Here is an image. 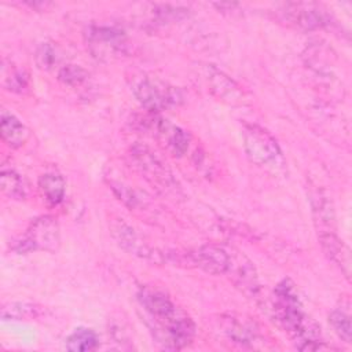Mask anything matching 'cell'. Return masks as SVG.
<instances>
[{"mask_svg":"<svg viewBox=\"0 0 352 352\" xmlns=\"http://www.w3.org/2000/svg\"><path fill=\"white\" fill-rule=\"evenodd\" d=\"M38 188L44 199L51 205H58L65 197V180L54 172L44 173L38 177Z\"/></svg>","mask_w":352,"mask_h":352,"instance_id":"9a60e30c","label":"cell"},{"mask_svg":"<svg viewBox=\"0 0 352 352\" xmlns=\"http://www.w3.org/2000/svg\"><path fill=\"white\" fill-rule=\"evenodd\" d=\"M319 241L323 248L326 256L334 261L340 268L344 271L345 276H349L351 268V257L348 248L342 243V241L337 236L334 231H324L319 232Z\"/></svg>","mask_w":352,"mask_h":352,"instance_id":"4fadbf2b","label":"cell"},{"mask_svg":"<svg viewBox=\"0 0 352 352\" xmlns=\"http://www.w3.org/2000/svg\"><path fill=\"white\" fill-rule=\"evenodd\" d=\"M132 158L136 165V168L144 175L146 179L150 182L165 187H170V183L173 182L172 173L165 166V164L146 146H139L132 150Z\"/></svg>","mask_w":352,"mask_h":352,"instance_id":"52a82bcc","label":"cell"},{"mask_svg":"<svg viewBox=\"0 0 352 352\" xmlns=\"http://www.w3.org/2000/svg\"><path fill=\"white\" fill-rule=\"evenodd\" d=\"M1 139L11 147L16 148L26 143L29 139V129L15 116L3 113L0 122Z\"/></svg>","mask_w":352,"mask_h":352,"instance_id":"5bb4252c","label":"cell"},{"mask_svg":"<svg viewBox=\"0 0 352 352\" xmlns=\"http://www.w3.org/2000/svg\"><path fill=\"white\" fill-rule=\"evenodd\" d=\"M36 60L41 69H51L58 62L55 48L48 43L41 44L36 52Z\"/></svg>","mask_w":352,"mask_h":352,"instance_id":"603a6c76","label":"cell"},{"mask_svg":"<svg viewBox=\"0 0 352 352\" xmlns=\"http://www.w3.org/2000/svg\"><path fill=\"white\" fill-rule=\"evenodd\" d=\"M138 300L154 324L169 319L179 311L170 298L158 289L142 287L138 293Z\"/></svg>","mask_w":352,"mask_h":352,"instance_id":"9c48e42d","label":"cell"},{"mask_svg":"<svg viewBox=\"0 0 352 352\" xmlns=\"http://www.w3.org/2000/svg\"><path fill=\"white\" fill-rule=\"evenodd\" d=\"M329 322L331 323L334 331L338 334L341 340H344L345 342H351V336H352L351 319L345 312L340 309H334L329 315Z\"/></svg>","mask_w":352,"mask_h":352,"instance_id":"44dd1931","label":"cell"},{"mask_svg":"<svg viewBox=\"0 0 352 352\" xmlns=\"http://www.w3.org/2000/svg\"><path fill=\"white\" fill-rule=\"evenodd\" d=\"M274 311L278 323L300 344L301 351H320L331 346L320 341L319 326L304 312L298 293L290 279H283L275 287Z\"/></svg>","mask_w":352,"mask_h":352,"instance_id":"6da1fadb","label":"cell"},{"mask_svg":"<svg viewBox=\"0 0 352 352\" xmlns=\"http://www.w3.org/2000/svg\"><path fill=\"white\" fill-rule=\"evenodd\" d=\"M151 124L155 126L154 129L157 136L166 142V146L175 155H183L187 151L190 144V135L184 129L166 122V120L155 117L151 120Z\"/></svg>","mask_w":352,"mask_h":352,"instance_id":"8fae6325","label":"cell"},{"mask_svg":"<svg viewBox=\"0 0 352 352\" xmlns=\"http://www.w3.org/2000/svg\"><path fill=\"white\" fill-rule=\"evenodd\" d=\"M111 235L118 242V245L129 252L131 254L139 256L146 260H151L155 263L162 261L161 253L151 246H148L138 234L136 231L125 224L122 220H117L111 224Z\"/></svg>","mask_w":352,"mask_h":352,"instance_id":"ba28073f","label":"cell"},{"mask_svg":"<svg viewBox=\"0 0 352 352\" xmlns=\"http://www.w3.org/2000/svg\"><path fill=\"white\" fill-rule=\"evenodd\" d=\"M99 345L96 333L91 329L78 327L66 340V349L72 352H88L94 351Z\"/></svg>","mask_w":352,"mask_h":352,"instance_id":"2e32d148","label":"cell"},{"mask_svg":"<svg viewBox=\"0 0 352 352\" xmlns=\"http://www.w3.org/2000/svg\"><path fill=\"white\" fill-rule=\"evenodd\" d=\"M179 263H186L188 267H198L205 272L220 275L228 271L230 254L219 246L205 245L192 252L180 254Z\"/></svg>","mask_w":352,"mask_h":352,"instance_id":"8992f818","label":"cell"},{"mask_svg":"<svg viewBox=\"0 0 352 352\" xmlns=\"http://www.w3.org/2000/svg\"><path fill=\"white\" fill-rule=\"evenodd\" d=\"M224 331L234 342L239 344H249L256 338V329L241 319H228Z\"/></svg>","mask_w":352,"mask_h":352,"instance_id":"d6986e66","label":"cell"},{"mask_svg":"<svg viewBox=\"0 0 352 352\" xmlns=\"http://www.w3.org/2000/svg\"><path fill=\"white\" fill-rule=\"evenodd\" d=\"M59 246V226L51 216H41L32 221L26 234L16 242L15 250L26 253L30 250L55 252Z\"/></svg>","mask_w":352,"mask_h":352,"instance_id":"7a4b0ae2","label":"cell"},{"mask_svg":"<svg viewBox=\"0 0 352 352\" xmlns=\"http://www.w3.org/2000/svg\"><path fill=\"white\" fill-rule=\"evenodd\" d=\"M3 85L12 92H22L28 88V77L19 69L11 67L8 72L3 69Z\"/></svg>","mask_w":352,"mask_h":352,"instance_id":"7402d4cb","label":"cell"},{"mask_svg":"<svg viewBox=\"0 0 352 352\" xmlns=\"http://www.w3.org/2000/svg\"><path fill=\"white\" fill-rule=\"evenodd\" d=\"M283 19L300 29H316L326 23L324 12L312 3H293L282 10Z\"/></svg>","mask_w":352,"mask_h":352,"instance_id":"30bf717a","label":"cell"},{"mask_svg":"<svg viewBox=\"0 0 352 352\" xmlns=\"http://www.w3.org/2000/svg\"><path fill=\"white\" fill-rule=\"evenodd\" d=\"M0 186L3 192L14 199H23L28 194V184L25 179L12 169L1 170Z\"/></svg>","mask_w":352,"mask_h":352,"instance_id":"e0dca14e","label":"cell"},{"mask_svg":"<svg viewBox=\"0 0 352 352\" xmlns=\"http://www.w3.org/2000/svg\"><path fill=\"white\" fill-rule=\"evenodd\" d=\"M209 87L213 95L223 102L231 104H241L245 100V92L221 72L213 70L209 74Z\"/></svg>","mask_w":352,"mask_h":352,"instance_id":"7c38bea8","label":"cell"},{"mask_svg":"<svg viewBox=\"0 0 352 352\" xmlns=\"http://www.w3.org/2000/svg\"><path fill=\"white\" fill-rule=\"evenodd\" d=\"M40 315V307L33 302L18 301V302H8L1 308L3 319H12V320H28L37 318Z\"/></svg>","mask_w":352,"mask_h":352,"instance_id":"ac0fdd59","label":"cell"},{"mask_svg":"<svg viewBox=\"0 0 352 352\" xmlns=\"http://www.w3.org/2000/svg\"><path fill=\"white\" fill-rule=\"evenodd\" d=\"M88 77V73L85 69L77 65H66L59 69L58 72V80L69 87H77L81 85Z\"/></svg>","mask_w":352,"mask_h":352,"instance_id":"ffe728a7","label":"cell"},{"mask_svg":"<svg viewBox=\"0 0 352 352\" xmlns=\"http://www.w3.org/2000/svg\"><path fill=\"white\" fill-rule=\"evenodd\" d=\"M133 94L142 106L150 111H160L169 104H176L180 99L176 89L161 85L148 77H143L135 82Z\"/></svg>","mask_w":352,"mask_h":352,"instance_id":"5b68a950","label":"cell"},{"mask_svg":"<svg viewBox=\"0 0 352 352\" xmlns=\"http://www.w3.org/2000/svg\"><path fill=\"white\" fill-rule=\"evenodd\" d=\"M243 147L252 162L257 165L276 164L280 158V148L275 138L258 125H246L242 132Z\"/></svg>","mask_w":352,"mask_h":352,"instance_id":"3957f363","label":"cell"},{"mask_svg":"<svg viewBox=\"0 0 352 352\" xmlns=\"http://www.w3.org/2000/svg\"><path fill=\"white\" fill-rule=\"evenodd\" d=\"M158 342L166 349H182L187 346L195 336V324L184 312L179 311L172 318L154 324Z\"/></svg>","mask_w":352,"mask_h":352,"instance_id":"277c9868","label":"cell"}]
</instances>
